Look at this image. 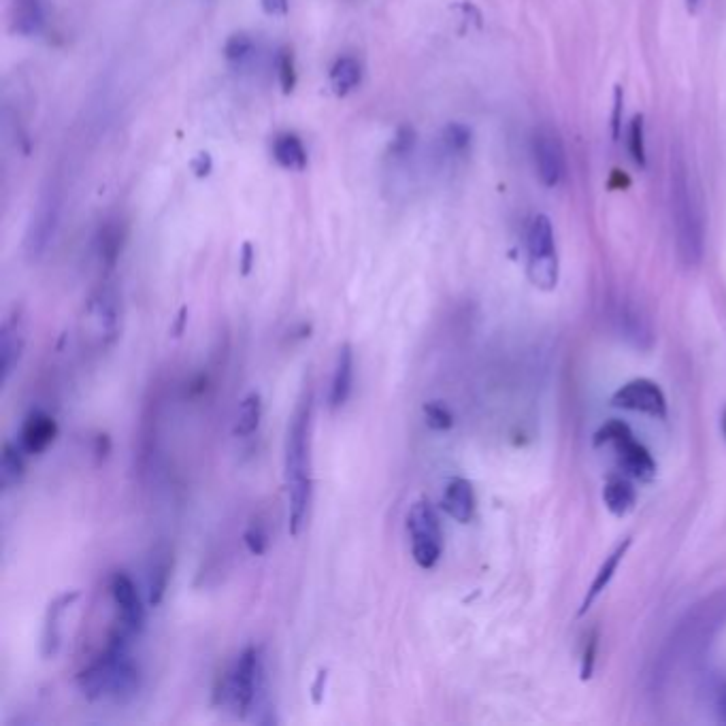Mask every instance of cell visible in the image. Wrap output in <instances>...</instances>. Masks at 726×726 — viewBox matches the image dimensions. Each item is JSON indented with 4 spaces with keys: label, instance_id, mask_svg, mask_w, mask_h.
Wrapping results in <instances>:
<instances>
[{
    "label": "cell",
    "instance_id": "603a6c76",
    "mask_svg": "<svg viewBox=\"0 0 726 726\" xmlns=\"http://www.w3.org/2000/svg\"><path fill=\"white\" fill-rule=\"evenodd\" d=\"M473 135L465 124L452 122L441 130L437 141V160L441 164H456L462 158H467L471 152Z\"/></svg>",
    "mask_w": 726,
    "mask_h": 726
},
{
    "label": "cell",
    "instance_id": "d590c367",
    "mask_svg": "<svg viewBox=\"0 0 726 726\" xmlns=\"http://www.w3.org/2000/svg\"><path fill=\"white\" fill-rule=\"evenodd\" d=\"M416 150V132L411 126H403L396 132L392 145H390V156L392 160H407L411 158Z\"/></svg>",
    "mask_w": 726,
    "mask_h": 726
},
{
    "label": "cell",
    "instance_id": "f1b7e54d",
    "mask_svg": "<svg viewBox=\"0 0 726 726\" xmlns=\"http://www.w3.org/2000/svg\"><path fill=\"white\" fill-rule=\"evenodd\" d=\"M260 422H262V396L260 392L252 390L247 392L239 403L233 433L235 437H252L260 428Z\"/></svg>",
    "mask_w": 726,
    "mask_h": 726
},
{
    "label": "cell",
    "instance_id": "9c48e42d",
    "mask_svg": "<svg viewBox=\"0 0 726 726\" xmlns=\"http://www.w3.org/2000/svg\"><path fill=\"white\" fill-rule=\"evenodd\" d=\"M407 533L416 565L433 569L443 554V531L431 501L420 499L411 505L407 514Z\"/></svg>",
    "mask_w": 726,
    "mask_h": 726
},
{
    "label": "cell",
    "instance_id": "4316f807",
    "mask_svg": "<svg viewBox=\"0 0 726 726\" xmlns=\"http://www.w3.org/2000/svg\"><path fill=\"white\" fill-rule=\"evenodd\" d=\"M328 81L335 94H339V96L350 94L360 86L362 64L354 56H341L335 60L333 66H330Z\"/></svg>",
    "mask_w": 726,
    "mask_h": 726
},
{
    "label": "cell",
    "instance_id": "b9f144b4",
    "mask_svg": "<svg viewBox=\"0 0 726 726\" xmlns=\"http://www.w3.org/2000/svg\"><path fill=\"white\" fill-rule=\"evenodd\" d=\"M192 169H194V173H196L198 177H205V175H209V171H211V158H209V154L196 156V160L192 162Z\"/></svg>",
    "mask_w": 726,
    "mask_h": 726
},
{
    "label": "cell",
    "instance_id": "60d3db41",
    "mask_svg": "<svg viewBox=\"0 0 726 726\" xmlns=\"http://www.w3.org/2000/svg\"><path fill=\"white\" fill-rule=\"evenodd\" d=\"M614 139L620 137L622 130V88H616V101H614Z\"/></svg>",
    "mask_w": 726,
    "mask_h": 726
},
{
    "label": "cell",
    "instance_id": "bcb514c9",
    "mask_svg": "<svg viewBox=\"0 0 726 726\" xmlns=\"http://www.w3.org/2000/svg\"><path fill=\"white\" fill-rule=\"evenodd\" d=\"M722 433L726 437V411H724V416H722Z\"/></svg>",
    "mask_w": 726,
    "mask_h": 726
},
{
    "label": "cell",
    "instance_id": "e575fe53",
    "mask_svg": "<svg viewBox=\"0 0 726 726\" xmlns=\"http://www.w3.org/2000/svg\"><path fill=\"white\" fill-rule=\"evenodd\" d=\"M629 437H633L629 424H624L622 420H609L607 424H603L599 428L597 435H594V445H597V448H601V445H605V443L618 445Z\"/></svg>",
    "mask_w": 726,
    "mask_h": 726
},
{
    "label": "cell",
    "instance_id": "f546056e",
    "mask_svg": "<svg viewBox=\"0 0 726 726\" xmlns=\"http://www.w3.org/2000/svg\"><path fill=\"white\" fill-rule=\"evenodd\" d=\"M224 58L235 66L250 64L256 58V41L245 32H237L224 43Z\"/></svg>",
    "mask_w": 726,
    "mask_h": 726
},
{
    "label": "cell",
    "instance_id": "ac0fdd59",
    "mask_svg": "<svg viewBox=\"0 0 726 726\" xmlns=\"http://www.w3.org/2000/svg\"><path fill=\"white\" fill-rule=\"evenodd\" d=\"M441 507L458 524H469L475 516L473 484L465 477H452L443 488Z\"/></svg>",
    "mask_w": 726,
    "mask_h": 726
},
{
    "label": "cell",
    "instance_id": "7402d4cb",
    "mask_svg": "<svg viewBox=\"0 0 726 726\" xmlns=\"http://www.w3.org/2000/svg\"><path fill=\"white\" fill-rule=\"evenodd\" d=\"M126 243V226L122 220H107L96 233V256L105 273H111L118 264Z\"/></svg>",
    "mask_w": 726,
    "mask_h": 726
},
{
    "label": "cell",
    "instance_id": "83f0119b",
    "mask_svg": "<svg viewBox=\"0 0 726 726\" xmlns=\"http://www.w3.org/2000/svg\"><path fill=\"white\" fill-rule=\"evenodd\" d=\"M13 22L22 37H39L45 30V9L41 0H18Z\"/></svg>",
    "mask_w": 726,
    "mask_h": 726
},
{
    "label": "cell",
    "instance_id": "ab89813d",
    "mask_svg": "<svg viewBox=\"0 0 726 726\" xmlns=\"http://www.w3.org/2000/svg\"><path fill=\"white\" fill-rule=\"evenodd\" d=\"M326 678H328V671L326 669H320L318 671V678H316V684L311 686V697H313V703H316V705L322 703L324 688H326Z\"/></svg>",
    "mask_w": 726,
    "mask_h": 726
},
{
    "label": "cell",
    "instance_id": "8992f818",
    "mask_svg": "<svg viewBox=\"0 0 726 726\" xmlns=\"http://www.w3.org/2000/svg\"><path fill=\"white\" fill-rule=\"evenodd\" d=\"M122 309L120 296L109 279L98 286L86 301L79 318V343L88 354H105L120 339Z\"/></svg>",
    "mask_w": 726,
    "mask_h": 726
},
{
    "label": "cell",
    "instance_id": "484cf974",
    "mask_svg": "<svg viewBox=\"0 0 726 726\" xmlns=\"http://www.w3.org/2000/svg\"><path fill=\"white\" fill-rule=\"evenodd\" d=\"M273 158L288 171H305L307 169V150L303 141L294 132H282L273 141Z\"/></svg>",
    "mask_w": 726,
    "mask_h": 726
},
{
    "label": "cell",
    "instance_id": "7c38bea8",
    "mask_svg": "<svg viewBox=\"0 0 726 726\" xmlns=\"http://www.w3.org/2000/svg\"><path fill=\"white\" fill-rule=\"evenodd\" d=\"M612 405L618 409L646 414L656 420L667 418V396L663 390H660V386L648 377L631 379V382L620 386L612 396Z\"/></svg>",
    "mask_w": 726,
    "mask_h": 726
},
{
    "label": "cell",
    "instance_id": "5b68a950",
    "mask_svg": "<svg viewBox=\"0 0 726 726\" xmlns=\"http://www.w3.org/2000/svg\"><path fill=\"white\" fill-rule=\"evenodd\" d=\"M216 703L230 709L237 718H247L267 699V669L258 646H247L235 663L218 680Z\"/></svg>",
    "mask_w": 726,
    "mask_h": 726
},
{
    "label": "cell",
    "instance_id": "6da1fadb",
    "mask_svg": "<svg viewBox=\"0 0 726 726\" xmlns=\"http://www.w3.org/2000/svg\"><path fill=\"white\" fill-rule=\"evenodd\" d=\"M311 416L313 390L309 382L301 390L299 401L290 416L284 443V475L288 490V528L292 537H299L309 518L313 499L311 477Z\"/></svg>",
    "mask_w": 726,
    "mask_h": 726
},
{
    "label": "cell",
    "instance_id": "52a82bcc",
    "mask_svg": "<svg viewBox=\"0 0 726 726\" xmlns=\"http://www.w3.org/2000/svg\"><path fill=\"white\" fill-rule=\"evenodd\" d=\"M526 273L531 284L550 292L558 284V252L548 216H535L526 230Z\"/></svg>",
    "mask_w": 726,
    "mask_h": 726
},
{
    "label": "cell",
    "instance_id": "4dcf8cb0",
    "mask_svg": "<svg viewBox=\"0 0 726 726\" xmlns=\"http://www.w3.org/2000/svg\"><path fill=\"white\" fill-rule=\"evenodd\" d=\"M243 543L252 556H264L271 546L269 526L260 516H254L243 533Z\"/></svg>",
    "mask_w": 726,
    "mask_h": 726
},
{
    "label": "cell",
    "instance_id": "d6a6232c",
    "mask_svg": "<svg viewBox=\"0 0 726 726\" xmlns=\"http://www.w3.org/2000/svg\"><path fill=\"white\" fill-rule=\"evenodd\" d=\"M422 411H424V420H426L428 428H433V431H437V433L450 431V428L454 426L452 411L448 407H445L443 403H439V401H428V403H424Z\"/></svg>",
    "mask_w": 726,
    "mask_h": 726
},
{
    "label": "cell",
    "instance_id": "8d00e7d4",
    "mask_svg": "<svg viewBox=\"0 0 726 726\" xmlns=\"http://www.w3.org/2000/svg\"><path fill=\"white\" fill-rule=\"evenodd\" d=\"M597 648H599V639H597V633H592L588 639H586V646H584V656H582V669H580V678L586 682L592 678V671H594V660H597Z\"/></svg>",
    "mask_w": 726,
    "mask_h": 726
},
{
    "label": "cell",
    "instance_id": "cb8c5ba5",
    "mask_svg": "<svg viewBox=\"0 0 726 726\" xmlns=\"http://www.w3.org/2000/svg\"><path fill=\"white\" fill-rule=\"evenodd\" d=\"M26 452L20 448L18 441L7 439L0 450V488L9 492L18 488L26 477Z\"/></svg>",
    "mask_w": 726,
    "mask_h": 726
},
{
    "label": "cell",
    "instance_id": "d6986e66",
    "mask_svg": "<svg viewBox=\"0 0 726 726\" xmlns=\"http://www.w3.org/2000/svg\"><path fill=\"white\" fill-rule=\"evenodd\" d=\"M173 575V550L167 543H160L154 548L147 565V603L158 607L169 590V582Z\"/></svg>",
    "mask_w": 726,
    "mask_h": 726
},
{
    "label": "cell",
    "instance_id": "1f68e13d",
    "mask_svg": "<svg viewBox=\"0 0 726 726\" xmlns=\"http://www.w3.org/2000/svg\"><path fill=\"white\" fill-rule=\"evenodd\" d=\"M626 145H629L631 160L637 164L639 169L646 167V128H643V118L635 115L629 124V132H626Z\"/></svg>",
    "mask_w": 726,
    "mask_h": 726
},
{
    "label": "cell",
    "instance_id": "f6af8a7d",
    "mask_svg": "<svg viewBox=\"0 0 726 726\" xmlns=\"http://www.w3.org/2000/svg\"><path fill=\"white\" fill-rule=\"evenodd\" d=\"M686 5H688V9H695L699 5V0H686Z\"/></svg>",
    "mask_w": 726,
    "mask_h": 726
},
{
    "label": "cell",
    "instance_id": "4fadbf2b",
    "mask_svg": "<svg viewBox=\"0 0 726 726\" xmlns=\"http://www.w3.org/2000/svg\"><path fill=\"white\" fill-rule=\"evenodd\" d=\"M26 350V326L20 309H13L0 326V375L3 384H9L11 375L20 367Z\"/></svg>",
    "mask_w": 726,
    "mask_h": 726
},
{
    "label": "cell",
    "instance_id": "ffe728a7",
    "mask_svg": "<svg viewBox=\"0 0 726 726\" xmlns=\"http://www.w3.org/2000/svg\"><path fill=\"white\" fill-rule=\"evenodd\" d=\"M616 450H618V458H620V467L624 469L626 475L633 477V480L650 482L656 475V462H654L652 454L648 452L646 445L635 441V437H629L622 443H618Z\"/></svg>",
    "mask_w": 726,
    "mask_h": 726
},
{
    "label": "cell",
    "instance_id": "ba28073f",
    "mask_svg": "<svg viewBox=\"0 0 726 726\" xmlns=\"http://www.w3.org/2000/svg\"><path fill=\"white\" fill-rule=\"evenodd\" d=\"M62 216V192L56 181H49L39 194V201L32 209V216L24 237V252L30 262H39L52 247L60 228Z\"/></svg>",
    "mask_w": 726,
    "mask_h": 726
},
{
    "label": "cell",
    "instance_id": "e0dca14e",
    "mask_svg": "<svg viewBox=\"0 0 726 726\" xmlns=\"http://www.w3.org/2000/svg\"><path fill=\"white\" fill-rule=\"evenodd\" d=\"M354 369H356V358L352 343H341L335 360V371L330 377V392H328V407L337 411L345 403L350 401L352 390H354Z\"/></svg>",
    "mask_w": 726,
    "mask_h": 726
},
{
    "label": "cell",
    "instance_id": "30bf717a",
    "mask_svg": "<svg viewBox=\"0 0 726 726\" xmlns=\"http://www.w3.org/2000/svg\"><path fill=\"white\" fill-rule=\"evenodd\" d=\"M531 158L543 186L556 188L567 175V156L563 139L550 126H539L531 135Z\"/></svg>",
    "mask_w": 726,
    "mask_h": 726
},
{
    "label": "cell",
    "instance_id": "5bb4252c",
    "mask_svg": "<svg viewBox=\"0 0 726 726\" xmlns=\"http://www.w3.org/2000/svg\"><path fill=\"white\" fill-rule=\"evenodd\" d=\"M79 592H62L47 605L43 616V629H41V656L43 658H56L62 639H64V618L71 612V607L77 603Z\"/></svg>",
    "mask_w": 726,
    "mask_h": 726
},
{
    "label": "cell",
    "instance_id": "3957f363",
    "mask_svg": "<svg viewBox=\"0 0 726 726\" xmlns=\"http://www.w3.org/2000/svg\"><path fill=\"white\" fill-rule=\"evenodd\" d=\"M726 626V588L697 603L678 622L654 667V684L669 680L671 671L692 665Z\"/></svg>",
    "mask_w": 726,
    "mask_h": 726
},
{
    "label": "cell",
    "instance_id": "9a60e30c",
    "mask_svg": "<svg viewBox=\"0 0 726 726\" xmlns=\"http://www.w3.org/2000/svg\"><path fill=\"white\" fill-rule=\"evenodd\" d=\"M56 437L58 422L54 416H49L43 409H32L20 426L18 443L28 456H39L52 448Z\"/></svg>",
    "mask_w": 726,
    "mask_h": 726
},
{
    "label": "cell",
    "instance_id": "44dd1931",
    "mask_svg": "<svg viewBox=\"0 0 726 726\" xmlns=\"http://www.w3.org/2000/svg\"><path fill=\"white\" fill-rule=\"evenodd\" d=\"M631 546H633V539H631V537H626L624 541H620L618 546L612 550V554L605 556L603 565L599 567L597 575H594V580H592V584H590V588H588V592H586V597H584V601H582L580 616H586V614H588V609H590L594 603H597V599H599L601 594L607 590V586L612 584L614 575H616L618 567L622 565V560H624L626 552L631 550Z\"/></svg>",
    "mask_w": 726,
    "mask_h": 726
},
{
    "label": "cell",
    "instance_id": "836d02e7",
    "mask_svg": "<svg viewBox=\"0 0 726 726\" xmlns=\"http://www.w3.org/2000/svg\"><path fill=\"white\" fill-rule=\"evenodd\" d=\"M275 66H277V79L279 86L286 94H290L296 88V64H294V56L290 49H279V54L275 58Z\"/></svg>",
    "mask_w": 726,
    "mask_h": 726
},
{
    "label": "cell",
    "instance_id": "d4e9b609",
    "mask_svg": "<svg viewBox=\"0 0 726 726\" xmlns=\"http://www.w3.org/2000/svg\"><path fill=\"white\" fill-rule=\"evenodd\" d=\"M603 503L618 518L631 514L637 503V490L629 477L624 475L609 477L603 488Z\"/></svg>",
    "mask_w": 726,
    "mask_h": 726
},
{
    "label": "cell",
    "instance_id": "f35d334b",
    "mask_svg": "<svg viewBox=\"0 0 726 726\" xmlns=\"http://www.w3.org/2000/svg\"><path fill=\"white\" fill-rule=\"evenodd\" d=\"M254 260H256V252L252 243H243L241 247V275H250L254 269Z\"/></svg>",
    "mask_w": 726,
    "mask_h": 726
},
{
    "label": "cell",
    "instance_id": "8fae6325",
    "mask_svg": "<svg viewBox=\"0 0 726 726\" xmlns=\"http://www.w3.org/2000/svg\"><path fill=\"white\" fill-rule=\"evenodd\" d=\"M109 592L115 612H118V626L128 635L139 637L147 624V612L137 584L126 571H115L109 580Z\"/></svg>",
    "mask_w": 726,
    "mask_h": 726
},
{
    "label": "cell",
    "instance_id": "277c9868",
    "mask_svg": "<svg viewBox=\"0 0 726 726\" xmlns=\"http://www.w3.org/2000/svg\"><path fill=\"white\" fill-rule=\"evenodd\" d=\"M671 220L678 258L686 269H695L703 260L705 222L699 198L690 184L688 167L680 156H675L671 164Z\"/></svg>",
    "mask_w": 726,
    "mask_h": 726
},
{
    "label": "cell",
    "instance_id": "74e56055",
    "mask_svg": "<svg viewBox=\"0 0 726 726\" xmlns=\"http://www.w3.org/2000/svg\"><path fill=\"white\" fill-rule=\"evenodd\" d=\"M264 13L273 15V18H284L288 15V0H260Z\"/></svg>",
    "mask_w": 726,
    "mask_h": 726
},
{
    "label": "cell",
    "instance_id": "2e32d148",
    "mask_svg": "<svg viewBox=\"0 0 726 726\" xmlns=\"http://www.w3.org/2000/svg\"><path fill=\"white\" fill-rule=\"evenodd\" d=\"M616 328L620 337L631 343L637 350H650L654 345V330L652 322L646 316V311L637 307L631 301H624L616 309Z\"/></svg>",
    "mask_w": 726,
    "mask_h": 726
},
{
    "label": "cell",
    "instance_id": "7a4b0ae2",
    "mask_svg": "<svg viewBox=\"0 0 726 726\" xmlns=\"http://www.w3.org/2000/svg\"><path fill=\"white\" fill-rule=\"evenodd\" d=\"M132 639L137 637L115 626L105 650L77 673V688L88 701L128 703L139 695L143 671L132 656Z\"/></svg>",
    "mask_w": 726,
    "mask_h": 726
},
{
    "label": "cell",
    "instance_id": "ee69618b",
    "mask_svg": "<svg viewBox=\"0 0 726 726\" xmlns=\"http://www.w3.org/2000/svg\"><path fill=\"white\" fill-rule=\"evenodd\" d=\"M186 313H188V309H186V307L181 309V313H179V320H177V328H175V337H179V335H181V330H184V324H186Z\"/></svg>",
    "mask_w": 726,
    "mask_h": 726
},
{
    "label": "cell",
    "instance_id": "7bdbcfd3",
    "mask_svg": "<svg viewBox=\"0 0 726 726\" xmlns=\"http://www.w3.org/2000/svg\"><path fill=\"white\" fill-rule=\"evenodd\" d=\"M716 707H718V716L720 720L726 724V684L718 690V697H716Z\"/></svg>",
    "mask_w": 726,
    "mask_h": 726
}]
</instances>
